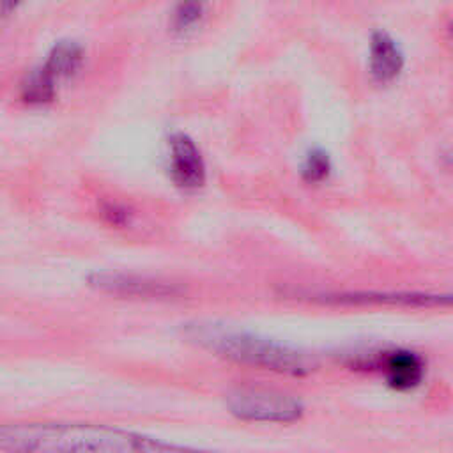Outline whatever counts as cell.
Wrapping results in <instances>:
<instances>
[{
	"instance_id": "cell-9",
	"label": "cell",
	"mask_w": 453,
	"mask_h": 453,
	"mask_svg": "<svg viewBox=\"0 0 453 453\" xmlns=\"http://www.w3.org/2000/svg\"><path fill=\"white\" fill-rule=\"evenodd\" d=\"M83 60H85L83 46L78 41L62 39L50 48L42 67L57 81H62L76 76L83 65Z\"/></svg>"
},
{
	"instance_id": "cell-4",
	"label": "cell",
	"mask_w": 453,
	"mask_h": 453,
	"mask_svg": "<svg viewBox=\"0 0 453 453\" xmlns=\"http://www.w3.org/2000/svg\"><path fill=\"white\" fill-rule=\"evenodd\" d=\"M88 285L106 294L142 299H172L186 292L177 283L124 273H94L88 276Z\"/></svg>"
},
{
	"instance_id": "cell-3",
	"label": "cell",
	"mask_w": 453,
	"mask_h": 453,
	"mask_svg": "<svg viewBox=\"0 0 453 453\" xmlns=\"http://www.w3.org/2000/svg\"><path fill=\"white\" fill-rule=\"evenodd\" d=\"M226 405L234 416L246 421L290 423L303 416V403L285 393L260 388H239L226 395Z\"/></svg>"
},
{
	"instance_id": "cell-10",
	"label": "cell",
	"mask_w": 453,
	"mask_h": 453,
	"mask_svg": "<svg viewBox=\"0 0 453 453\" xmlns=\"http://www.w3.org/2000/svg\"><path fill=\"white\" fill-rule=\"evenodd\" d=\"M58 81L42 67L32 69L19 83V99L28 106H44L55 101Z\"/></svg>"
},
{
	"instance_id": "cell-5",
	"label": "cell",
	"mask_w": 453,
	"mask_h": 453,
	"mask_svg": "<svg viewBox=\"0 0 453 453\" xmlns=\"http://www.w3.org/2000/svg\"><path fill=\"white\" fill-rule=\"evenodd\" d=\"M168 170L175 186L195 191L205 184L207 166L195 140L184 131L168 136Z\"/></svg>"
},
{
	"instance_id": "cell-12",
	"label": "cell",
	"mask_w": 453,
	"mask_h": 453,
	"mask_svg": "<svg viewBox=\"0 0 453 453\" xmlns=\"http://www.w3.org/2000/svg\"><path fill=\"white\" fill-rule=\"evenodd\" d=\"M333 172V161L327 150L322 147H313L306 152L301 165V177L306 184H322L329 179Z\"/></svg>"
},
{
	"instance_id": "cell-6",
	"label": "cell",
	"mask_w": 453,
	"mask_h": 453,
	"mask_svg": "<svg viewBox=\"0 0 453 453\" xmlns=\"http://www.w3.org/2000/svg\"><path fill=\"white\" fill-rule=\"evenodd\" d=\"M296 299L327 304H405V306H437L449 304V296H428L411 292H303L292 290L287 294Z\"/></svg>"
},
{
	"instance_id": "cell-13",
	"label": "cell",
	"mask_w": 453,
	"mask_h": 453,
	"mask_svg": "<svg viewBox=\"0 0 453 453\" xmlns=\"http://www.w3.org/2000/svg\"><path fill=\"white\" fill-rule=\"evenodd\" d=\"M101 214L104 221L113 226H126L133 219V211L119 202H104L101 207Z\"/></svg>"
},
{
	"instance_id": "cell-7",
	"label": "cell",
	"mask_w": 453,
	"mask_h": 453,
	"mask_svg": "<svg viewBox=\"0 0 453 453\" xmlns=\"http://www.w3.org/2000/svg\"><path fill=\"white\" fill-rule=\"evenodd\" d=\"M405 67V55L398 41L384 28L370 34L368 71L375 83L389 85L398 80Z\"/></svg>"
},
{
	"instance_id": "cell-11",
	"label": "cell",
	"mask_w": 453,
	"mask_h": 453,
	"mask_svg": "<svg viewBox=\"0 0 453 453\" xmlns=\"http://www.w3.org/2000/svg\"><path fill=\"white\" fill-rule=\"evenodd\" d=\"M209 4L207 0H175L170 16H168V27L172 34L184 37L193 34L207 18Z\"/></svg>"
},
{
	"instance_id": "cell-14",
	"label": "cell",
	"mask_w": 453,
	"mask_h": 453,
	"mask_svg": "<svg viewBox=\"0 0 453 453\" xmlns=\"http://www.w3.org/2000/svg\"><path fill=\"white\" fill-rule=\"evenodd\" d=\"M27 0H0V16H9L16 12Z\"/></svg>"
},
{
	"instance_id": "cell-8",
	"label": "cell",
	"mask_w": 453,
	"mask_h": 453,
	"mask_svg": "<svg viewBox=\"0 0 453 453\" xmlns=\"http://www.w3.org/2000/svg\"><path fill=\"white\" fill-rule=\"evenodd\" d=\"M388 384L398 391L416 388L425 375L423 359L411 350H395L382 357Z\"/></svg>"
},
{
	"instance_id": "cell-2",
	"label": "cell",
	"mask_w": 453,
	"mask_h": 453,
	"mask_svg": "<svg viewBox=\"0 0 453 453\" xmlns=\"http://www.w3.org/2000/svg\"><path fill=\"white\" fill-rule=\"evenodd\" d=\"M184 334L198 347L225 359L285 375H304L313 363L299 350L218 322L186 324Z\"/></svg>"
},
{
	"instance_id": "cell-1",
	"label": "cell",
	"mask_w": 453,
	"mask_h": 453,
	"mask_svg": "<svg viewBox=\"0 0 453 453\" xmlns=\"http://www.w3.org/2000/svg\"><path fill=\"white\" fill-rule=\"evenodd\" d=\"M172 448L175 446L99 425H0V449L7 451H159Z\"/></svg>"
}]
</instances>
